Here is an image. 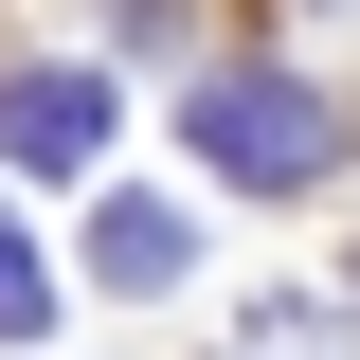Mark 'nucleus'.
Instances as JSON below:
<instances>
[{"instance_id": "nucleus-1", "label": "nucleus", "mask_w": 360, "mask_h": 360, "mask_svg": "<svg viewBox=\"0 0 360 360\" xmlns=\"http://www.w3.org/2000/svg\"><path fill=\"white\" fill-rule=\"evenodd\" d=\"M180 144H198L217 180H252V198H307V180H342V108H324L307 72H198Z\"/></svg>"}, {"instance_id": "nucleus-2", "label": "nucleus", "mask_w": 360, "mask_h": 360, "mask_svg": "<svg viewBox=\"0 0 360 360\" xmlns=\"http://www.w3.org/2000/svg\"><path fill=\"white\" fill-rule=\"evenodd\" d=\"M0 162H18V180L108 162V90H90V72H0Z\"/></svg>"}, {"instance_id": "nucleus-3", "label": "nucleus", "mask_w": 360, "mask_h": 360, "mask_svg": "<svg viewBox=\"0 0 360 360\" xmlns=\"http://www.w3.org/2000/svg\"><path fill=\"white\" fill-rule=\"evenodd\" d=\"M180 270H198V217H180V198H90V288H127V307H162Z\"/></svg>"}, {"instance_id": "nucleus-4", "label": "nucleus", "mask_w": 360, "mask_h": 360, "mask_svg": "<svg viewBox=\"0 0 360 360\" xmlns=\"http://www.w3.org/2000/svg\"><path fill=\"white\" fill-rule=\"evenodd\" d=\"M0 342H54V270H37L18 217H0Z\"/></svg>"}, {"instance_id": "nucleus-5", "label": "nucleus", "mask_w": 360, "mask_h": 360, "mask_svg": "<svg viewBox=\"0 0 360 360\" xmlns=\"http://www.w3.org/2000/svg\"><path fill=\"white\" fill-rule=\"evenodd\" d=\"M234 360H342V324H324V307H288V288H270V307L234 324Z\"/></svg>"}]
</instances>
